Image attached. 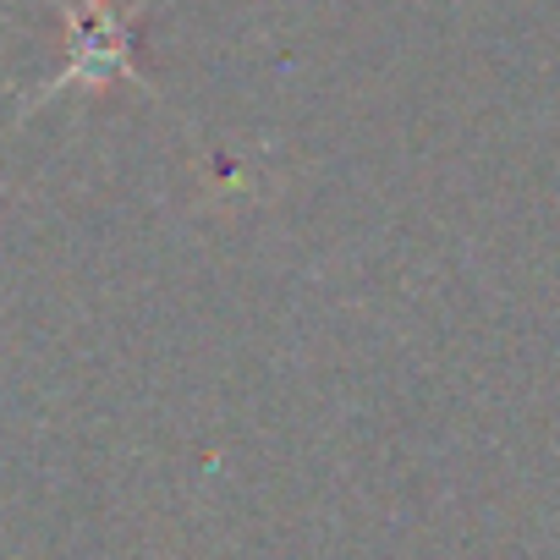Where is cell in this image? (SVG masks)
<instances>
[{"label":"cell","mask_w":560,"mask_h":560,"mask_svg":"<svg viewBox=\"0 0 560 560\" xmlns=\"http://www.w3.org/2000/svg\"><path fill=\"white\" fill-rule=\"evenodd\" d=\"M61 18H67V72L28 94V105H45L67 89H89V94H105L110 83H132L143 94L149 78L138 72V23H143V7H116V0H61Z\"/></svg>","instance_id":"1"}]
</instances>
